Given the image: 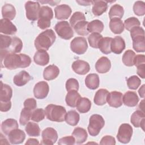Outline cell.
Here are the masks:
<instances>
[{"label": "cell", "instance_id": "cell-41", "mask_svg": "<svg viewBox=\"0 0 145 145\" xmlns=\"http://www.w3.org/2000/svg\"><path fill=\"white\" fill-rule=\"evenodd\" d=\"M22 48L23 42L22 40L17 37H12L11 44L7 52L15 53H19L21 52Z\"/></svg>", "mask_w": 145, "mask_h": 145}, {"label": "cell", "instance_id": "cell-19", "mask_svg": "<svg viewBox=\"0 0 145 145\" xmlns=\"http://www.w3.org/2000/svg\"><path fill=\"white\" fill-rule=\"evenodd\" d=\"M125 48V42L121 36H116L112 39L111 42V52L119 54L122 52Z\"/></svg>", "mask_w": 145, "mask_h": 145}, {"label": "cell", "instance_id": "cell-61", "mask_svg": "<svg viewBox=\"0 0 145 145\" xmlns=\"http://www.w3.org/2000/svg\"><path fill=\"white\" fill-rule=\"evenodd\" d=\"M144 87H145V85L143 84L142 86L139 88L138 91V93L140 97H142V98H144Z\"/></svg>", "mask_w": 145, "mask_h": 145}, {"label": "cell", "instance_id": "cell-18", "mask_svg": "<svg viewBox=\"0 0 145 145\" xmlns=\"http://www.w3.org/2000/svg\"><path fill=\"white\" fill-rule=\"evenodd\" d=\"M110 61L106 57H101L97 61L95 64V69L96 71L100 74L108 72L110 69Z\"/></svg>", "mask_w": 145, "mask_h": 145}, {"label": "cell", "instance_id": "cell-60", "mask_svg": "<svg viewBox=\"0 0 145 145\" xmlns=\"http://www.w3.org/2000/svg\"><path fill=\"white\" fill-rule=\"evenodd\" d=\"M76 2L78 3L80 5H83V6H89L91 4L93 3V1H76Z\"/></svg>", "mask_w": 145, "mask_h": 145}, {"label": "cell", "instance_id": "cell-26", "mask_svg": "<svg viewBox=\"0 0 145 145\" xmlns=\"http://www.w3.org/2000/svg\"><path fill=\"white\" fill-rule=\"evenodd\" d=\"M81 98L80 94L78 92V91L71 90L68 91L66 94L65 101L67 105L70 107H76V104Z\"/></svg>", "mask_w": 145, "mask_h": 145}, {"label": "cell", "instance_id": "cell-50", "mask_svg": "<svg viewBox=\"0 0 145 145\" xmlns=\"http://www.w3.org/2000/svg\"><path fill=\"white\" fill-rule=\"evenodd\" d=\"M133 10L138 16H142L145 14V3L143 1H137L133 6Z\"/></svg>", "mask_w": 145, "mask_h": 145}, {"label": "cell", "instance_id": "cell-23", "mask_svg": "<svg viewBox=\"0 0 145 145\" xmlns=\"http://www.w3.org/2000/svg\"><path fill=\"white\" fill-rule=\"evenodd\" d=\"M34 62L39 65L45 66L49 62V56L45 50H37L33 57Z\"/></svg>", "mask_w": 145, "mask_h": 145}, {"label": "cell", "instance_id": "cell-36", "mask_svg": "<svg viewBox=\"0 0 145 145\" xmlns=\"http://www.w3.org/2000/svg\"><path fill=\"white\" fill-rule=\"evenodd\" d=\"M104 24L99 20H93L89 22L87 27V30L91 33H101L104 29Z\"/></svg>", "mask_w": 145, "mask_h": 145}, {"label": "cell", "instance_id": "cell-24", "mask_svg": "<svg viewBox=\"0 0 145 145\" xmlns=\"http://www.w3.org/2000/svg\"><path fill=\"white\" fill-rule=\"evenodd\" d=\"M92 11L94 15L100 16L105 12L108 8V2L105 1H93Z\"/></svg>", "mask_w": 145, "mask_h": 145}, {"label": "cell", "instance_id": "cell-25", "mask_svg": "<svg viewBox=\"0 0 145 145\" xmlns=\"http://www.w3.org/2000/svg\"><path fill=\"white\" fill-rule=\"evenodd\" d=\"M19 127L17 121L15 119L8 118L1 123V130L5 135H8V134L13 130L18 129Z\"/></svg>", "mask_w": 145, "mask_h": 145}, {"label": "cell", "instance_id": "cell-54", "mask_svg": "<svg viewBox=\"0 0 145 145\" xmlns=\"http://www.w3.org/2000/svg\"><path fill=\"white\" fill-rule=\"evenodd\" d=\"M100 144L101 145H104V144L114 145L116 144L115 138L110 135H105L101 138Z\"/></svg>", "mask_w": 145, "mask_h": 145}, {"label": "cell", "instance_id": "cell-48", "mask_svg": "<svg viewBox=\"0 0 145 145\" xmlns=\"http://www.w3.org/2000/svg\"><path fill=\"white\" fill-rule=\"evenodd\" d=\"M123 24L124 27L127 31H130L133 28L139 26L140 23L138 18L135 17H130L125 20Z\"/></svg>", "mask_w": 145, "mask_h": 145}, {"label": "cell", "instance_id": "cell-38", "mask_svg": "<svg viewBox=\"0 0 145 145\" xmlns=\"http://www.w3.org/2000/svg\"><path fill=\"white\" fill-rule=\"evenodd\" d=\"M80 119L79 113L75 110H70L66 113L65 116V121L66 123L71 126H76Z\"/></svg>", "mask_w": 145, "mask_h": 145}, {"label": "cell", "instance_id": "cell-39", "mask_svg": "<svg viewBox=\"0 0 145 145\" xmlns=\"http://www.w3.org/2000/svg\"><path fill=\"white\" fill-rule=\"evenodd\" d=\"M89 22L86 20H82L78 22L74 26L73 28L77 34L81 36H86L89 32L87 30V27Z\"/></svg>", "mask_w": 145, "mask_h": 145}, {"label": "cell", "instance_id": "cell-4", "mask_svg": "<svg viewBox=\"0 0 145 145\" xmlns=\"http://www.w3.org/2000/svg\"><path fill=\"white\" fill-rule=\"evenodd\" d=\"M53 17L52 9L48 6L40 7L37 25L41 29H45L50 26V20Z\"/></svg>", "mask_w": 145, "mask_h": 145}, {"label": "cell", "instance_id": "cell-14", "mask_svg": "<svg viewBox=\"0 0 145 145\" xmlns=\"http://www.w3.org/2000/svg\"><path fill=\"white\" fill-rule=\"evenodd\" d=\"M130 121L134 127H140L144 130L145 122L144 112L141 110H137L135 111L131 116Z\"/></svg>", "mask_w": 145, "mask_h": 145}, {"label": "cell", "instance_id": "cell-27", "mask_svg": "<svg viewBox=\"0 0 145 145\" xmlns=\"http://www.w3.org/2000/svg\"><path fill=\"white\" fill-rule=\"evenodd\" d=\"M109 28L112 32L115 34H120L124 31V24L121 19L113 18L109 22Z\"/></svg>", "mask_w": 145, "mask_h": 145}, {"label": "cell", "instance_id": "cell-13", "mask_svg": "<svg viewBox=\"0 0 145 145\" xmlns=\"http://www.w3.org/2000/svg\"><path fill=\"white\" fill-rule=\"evenodd\" d=\"M71 11V8L67 5H58L54 8L55 17L59 20L67 19L70 16Z\"/></svg>", "mask_w": 145, "mask_h": 145}, {"label": "cell", "instance_id": "cell-12", "mask_svg": "<svg viewBox=\"0 0 145 145\" xmlns=\"http://www.w3.org/2000/svg\"><path fill=\"white\" fill-rule=\"evenodd\" d=\"M122 96L121 92L118 91H112L109 93L106 102L108 104L113 108H118L122 105Z\"/></svg>", "mask_w": 145, "mask_h": 145}, {"label": "cell", "instance_id": "cell-45", "mask_svg": "<svg viewBox=\"0 0 145 145\" xmlns=\"http://www.w3.org/2000/svg\"><path fill=\"white\" fill-rule=\"evenodd\" d=\"M141 84V80L136 75H133L127 79V84L129 89L135 90Z\"/></svg>", "mask_w": 145, "mask_h": 145}, {"label": "cell", "instance_id": "cell-51", "mask_svg": "<svg viewBox=\"0 0 145 145\" xmlns=\"http://www.w3.org/2000/svg\"><path fill=\"white\" fill-rule=\"evenodd\" d=\"M79 83L76 79L70 78L66 82V88L67 91L79 89Z\"/></svg>", "mask_w": 145, "mask_h": 145}, {"label": "cell", "instance_id": "cell-5", "mask_svg": "<svg viewBox=\"0 0 145 145\" xmlns=\"http://www.w3.org/2000/svg\"><path fill=\"white\" fill-rule=\"evenodd\" d=\"M104 125L105 121L101 115L97 114L92 115L89 118L88 126V131L89 135L92 137L97 136Z\"/></svg>", "mask_w": 145, "mask_h": 145}, {"label": "cell", "instance_id": "cell-30", "mask_svg": "<svg viewBox=\"0 0 145 145\" xmlns=\"http://www.w3.org/2000/svg\"><path fill=\"white\" fill-rule=\"evenodd\" d=\"M1 83V93H0V101L7 102L10 101L12 95V89L11 87L6 84Z\"/></svg>", "mask_w": 145, "mask_h": 145}, {"label": "cell", "instance_id": "cell-7", "mask_svg": "<svg viewBox=\"0 0 145 145\" xmlns=\"http://www.w3.org/2000/svg\"><path fill=\"white\" fill-rule=\"evenodd\" d=\"M133 132V130L130 125L129 123H122L118 129L117 138L122 143H128L131 140Z\"/></svg>", "mask_w": 145, "mask_h": 145}, {"label": "cell", "instance_id": "cell-22", "mask_svg": "<svg viewBox=\"0 0 145 145\" xmlns=\"http://www.w3.org/2000/svg\"><path fill=\"white\" fill-rule=\"evenodd\" d=\"M59 74V68L54 65H51L46 67L44 70L43 77L46 80H51L56 79Z\"/></svg>", "mask_w": 145, "mask_h": 145}, {"label": "cell", "instance_id": "cell-55", "mask_svg": "<svg viewBox=\"0 0 145 145\" xmlns=\"http://www.w3.org/2000/svg\"><path fill=\"white\" fill-rule=\"evenodd\" d=\"M130 31L131 38L138 35H144V30L142 27L140 26L135 27L133 28Z\"/></svg>", "mask_w": 145, "mask_h": 145}, {"label": "cell", "instance_id": "cell-15", "mask_svg": "<svg viewBox=\"0 0 145 145\" xmlns=\"http://www.w3.org/2000/svg\"><path fill=\"white\" fill-rule=\"evenodd\" d=\"M71 67L75 73L79 75H85L90 70L89 63L86 61L80 59L74 61L71 65Z\"/></svg>", "mask_w": 145, "mask_h": 145}, {"label": "cell", "instance_id": "cell-43", "mask_svg": "<svg viewBox=\"0 0 145 145\" xmlns=\"http://www.w3.org/2000/svg\"><path fill=\"white\" fill-rule=\"evenodd\" d=\"M103 37V36L99 33H92L88 37L89 45L93 48H98V44Z\"/></svg>", "mask_w": 145, "mask_h": 145}, {"label": "cell", "instance_id": "cell-47", "mask_svg": "<svg viewBox=\"0 0 145 145\" xmlns=\"http://www.w3.org/2000/svg\"><path fill=\"white\" fill-rule=\"evenodd\" d=\"M32 111L24 108L20 113V116L19 119V122L21 125L24 126L27 125V123L29 122V120L31 117V114Z\"/></svg>", "mask_w": 145, "mask_h": 145}, {"label": "cell", "instance_id": "cell-21", "mask_svg": "<svg viewBox=\"0 0 145 145\" xmlns=\"http://www.w3.org/2000/svg\"><path fill=\"white\" fill-rule=\"evenodd\" d=\"M32 76L26 71L23 70L15 75L13 79L14 84L19 87H22L26 84L31 79Z\"/></svg>", "mask_w": 145, "mask_h": 145}, {"label": "cell", "instance_id": "cell-53", "mask_svg": "<svg viewBox=\"0 0 145 145\" xmlns=\"http://www.w3.org/2000/svg\"><path fill=\"white\" fill-rule=\"evenodd\" d=\"M75 143V139L73 136H66L59 139L58 144L72 145Z\"/></svg>", "mask_w": 145, "mask_h": 145}, {"label": "cell", "instance_id": "cell-29", "mask_svg": "<svg viewBox=\"0 0 145 145\" xmlns=\"http://www.w3.org/2000/svg\"><path fill=\"white\" fill-rule=\"evenodd\" d=\"M72 135L75 138V143L82 144L85 142L87 139V133L86 130L82 127H75L72 133Z\"/></svg>", "mask_w": 145, "mask_h": 145}, {"label": "cell", "instance_id": "cell-59", "mask_svg": "<svg viewBox=\"0 0 145 145\" xmlns=\"http://www.w3.org/2000/svg\"><path fill=\"white\" fill-rule=\"evenodd\" d=\"M39 142L37 139L34 138H29L27 140L25 144H39Z\"/></svg>", "mask_w": 145, "mask_h": 145}, {"label": "cell", "instance_id": "cell-40", "mask_svg": "<svg viewBox=\"0 0 145 145\" xmlns=\"http://www.w3.org/2000/svg\"><path fill=\"white\" fill-rule=\"evenodd\" d=\"M124 14V10L122 6L118 4L113 5L109 10V16L111 19L113 18H118L121 19Z\"/></svg>", "mask_w": 145, "mask_h": 145}, {"label": "cell", "instance_id": "cell-44", "mask_svg": "<svg viewBox=\"0 0 145 145\" xmlns=\"http://www.w3.org/2000/svg\"><path fill=\"white\" fill-rule=\"evenodd\" d=\"M45 115V110L43 109H35L32 112L31 119L32 120V121L34 122H39L44 119Z\"/></svg>", "mask_w": 145, "mask_h": 145}, {"label": "cell", "instance_id": "cell-16", "mask_svg": "<svg viewBox=\"0 0 145 145\" xmlns=\"http://www.w3.org/2000/svg\"><path fill=\"white\" fill-rule=\"evenodd\" d=\"M0 32L4 34L12 35L16 33L17 28L10 20L2 19L0 21Z\"/></svg>", "mask_w": 145, "mask_h": 145}, {"label": "cell", "instance_id": "cell-20", "mask_svg": "<svg viewBox=\"0 0 145 145\" xmlns=\"http://www.w3.org/2000/svg\"><path fill=\"white\" fill-rule=\"evenodd\" d=\"M139 97L136 92L127 91L122 96V102L127 106L133 107L138 104Z\"/></svg>", "mask_w": 145, "mask_h": 145}, {"label": "cell", "instance_id": "cell-49", "mask_svg": "<svg viewBox=\"0 0 145 145\" xmlns=\"http://www.w3.org/2000/svg\"><path fill=\"white\" fill-rule=\"evenodd\" d=\"M82 20H86L84 14L82 12L76 11L72 14L70 19V24L71 27L73 28L76 23Z\"/></svg>", "mask_w": 145, "mask_h": 145}, {"label": "cell", "instance_id": "cell-9", "mask_svg": "<svg viewBox=\"0 0 145 145\" xmlns=\"http://www.w3.org/2000/svg\"><path fill=\"white\" fill-rule=\"evenodd\" d=\"M26 16L31 21H35L39 19L40 5L38 2L27 1L25 4Z\"/></svg>", "mask_w": 145, "mask_h": 145}, {"label": "cell", "instance_id": "cell-35", "mask_svg": "<svg viewBox=\"0 0 145 145\" xmlns=\"http://www.w3.org/2000/svg\"><path fill=\"white\" fill-rule=\"evenodd\" d=\"M77 110L81 113L88 112L91 107V101L86 97H81L76 104Z\"/></svg>", "mask_w": 145, "mask_h": 145}, {"label": "cell", "instance_id": "cell-11", "mask_svg": "<svg viewBox=\"0 0 145 145\" xmlns=\"http://www.w3.org/2000/svg\"><path fill=\"white\" fill-rule=\"evenodd\" d=\"M49 91V85L45 81H41L36 83L33 88L35 97L38 99H43L48 95Z\"/></svg>", "mask_w": 145, "mask_h": 145}, {"label": "cell", "instance_id": "cell-57", "mask_svg": "<svg viewBox=\"0 0 145 145\" xmlns=\"http://www.w3.org/2000/svg\"><path fill=\"white\" fill-rule=\"evenodd\" d=\"M11 107V101L7 102H1L0 101V110L1 112H7Z\"/></svg>", "mask_w": 145, "mask_h": 145}, {"label": "cell", "instance_id": "cell-3", "mask_svg": "<svg viewBox=\"0 0 145 145\" xmlns=\"http://www.w3.org/2000/svg\"><path fill=\"white\" fill-rule=\"evenodd\" d=\"M45 114L49 120L61 122L65 120L66 110L62 106L51 104L46 106Z\"/></svg>", "mask_w": 145, "mask_h": 145}, {"label": "cell", "instance_id": "cell-46", "mask_svg": "<svg viewBox=\"0 0 145 145\" xmlns=\"http://www.w3.org/2000/svg\"><path fill=\"white\" fill-rule=\"evenodd\" d=\"M0 49L1 50L7 51L10 48L12 42V37L8 36L0 35Z\"/></svg>", "mask_w": 145, "mask_h": 145}, {"label": "cell", "instance_id": "cell-17", "mask_svg": "<svg viewBox=\"0 0 145 145\" xmlns=\"http://www.w3.org/2000/svg\"><path fill=\"white\" fill-rule=\"evenodd\" d=\"M8 140L12 144H18L23 143L25 138V133L20 130L15 129L12 130L8 135Z\"/></svg>", "mask_w": 145, "mask_h": 145}, {"label": "cell", "instance_id": "cell-56", "mask_svg": "<svg viewBox=\"0 0 145 145\" xmlns=\"http://www.w3.org/2000/svg\"><path fill=\"white\" fill-rule=\"evenodd\" d=\"M145 64V56L143 54L136 55L134 61V65L138 66L140 65Z\"/></svg>", "mask_w": 145, "mask_h": 145}, {"label": "cell", "instance_id": "cell-1", "mask_svg": "<svg viewBox=\"0 0 145 145\" xmlns=\"http://www.w3.org/2000/svg\"><path fill=\"white\" fill-rule=\"evenodd\" d=\"M1 60L2 66L9 70L25 68L31 63V59L28 55L18 54L5 50H1Z\"/></svg>", "mask_w": 145, "mask_h": 145}, {"label": "cell", "instance_id": "cell-32", "mask_svg": "<svg viewBox=\"0 0 145 145\" xmlns=\"http://www.w3.org/2000/svg\"><path fill=\"white\" fill-rule=\"evenodd\" d=\"M108 94V91L104 88H101L97 91L93 99L95 104L97 105H103L105 104Z\"/></svg>", "mask_w": 145, "mask_h": 145}, {"label": "cell", "instance_id": "cell-42", "mask_svg": "<svg viewBox=\"0 0 145 145\" xmlns=\"http://www.w3.org/2000/svg\"><path fill=\"white\" fill-rule=\"evenodd\" d=\"M136 54L134 51L132 50H126L122 56V62L125 65L127 66H134V61Z\"/></svg>", "mask_w": 145, "mask_h": 145}, {"label": "cell", "instance_id": "cell-2", "mask_svg": "<svg viewBox=\"0 0 145 145\" xmlns=\"http://www.w3.org/2000/svg\"><path fill=\"white\" fill-rule=\"evenodd\" d=\"M56 39L54 32L51 29H46L40 33L35 40V46L38 50H48L53 44Z\"/></svg>", "mask_w": 145, "mask_h": 145}, {"label": "cell", "instance_id": "cell-31", "mask_svg": "<svg viewBox=\"0 0 145 145\" xmlns=\"http://www.w3.org/2000/svg\"><path fill=\"white\" fill-rule=\"evenodd\" d=\"M133 40V47L137 52H145L144 35H138L131 38Z\"/></svg>", "mask_w": 145, "mask_h": 145}, {"label": "cell", "instance_id": "cell-10", "mask_svg": "<svg viewBox=\"0 0 145 145\" xmlns=\"http://www.w3.org/2000/svg\"><path fill=\"white\" fill-rule=\"evenodd\" d=\"M58 139V134L57 131L52 127H47L42 132L41 144L52 145L54 144Z\"/></svg>", "mask_w": 145, "mask_h": 145}, {"label": "cell", "instance_id": "cell-52", "mask_svg": "<svg viewBox=\"0 0 145 145\" xmlns=\"http://www.w3.org/2000/svg\"><path fill=\"white\" fill-rule=\"evenodd\" d=\"M37 107V103L35 99L28 98L24 102V108H27L31 111L34 110Z\"/></svg>", "mask_w": 145, "mask_h": 145}, {"label": "cell", "instance_id": "cell-33", "mask_svg": "<svg viewBox=\"0 0 145 145\" xmlns=\"http://www.w3.org/2000/svg\"><path fill=\"white\" fill-rule=\"evenodd\" d=\"M2 15L3 19H7L10 20H13L16 15L15 8L11 4H5L2 8Z\"/></svg>", "mask_w": 145, "mask_h": 145}, {"label": "cell", "instance_id": "cell-8", "mask_svg": "<svg viewBox=\"0 0 145 145\" xmlns=\"http://www.w3.org/2000/svg\"><path fill=\"white\" fill-rule=\"evenodd\" d=\"M71 50L75 53L81 55L84 54L88 48L87 42L83 37H76L70 42Z\"/></svg>", "mask_w": 145, "mask_h": 145}, {"label": "cell", "instance_id": "cell-34", "mask_svg": "<svg viewBox=\"0 0 145 145\" xmlns=\"http://www.w3.org/2000/svg\"><path fill=\"white\" fill-rule=\"evenodd\" d=\"M112 39H113L112 37H103L101 39L98 44V48L103 53L105 54H108L112 52L110 45Z\"/></svg>", "mask_w": 145, "mask_h": 145}, {"label": "cell", "instance_id": "cell-58", "mask_svg": "<svg viewBox=\"0 0 145 145\" xmlns=\"http://www.w3.org/2000/svg\"><path fill=\"white\" fill-rule=\"evenodd\" d=\"M137 67V74L142 78H145V64L140 65Z\"/></svg>", "mask_w": 145, "mask_h": 145}, {"label": "cell", "instance_id": "cell-6", "mask_svg": "<svg viewBox=\"0 0 145 145\" xmlns=\"http://www.w3.org/2000/svg\"><path fill=\"white\" fill-rule=\"evenodd\" d=\"M54 29L57 35L61 38L65 40H69L72 38L74 35L72 28L67 21L58 22L56 24Z\"/></svg>", "mask_w": 145, "mask_h": 145}, {"label": "cell", "instance_id": "cell-37", "mask_svg": "<svg viewBox=\"0 0 145 145\" xmlns=\"http://www.w3.org/2000/svg\"><path fill=\"white\" fill-rule=\"evenodd\" d=\"M25 130L30 137H39L40 135L41 130L39 126L36 123L28 122L26 125Z\"/></svg>", "mask_w": 145, "mask_h": 145}, {"label": "cell", "instance_id": "cell-28", "mask_svg": "<svg viewBox=\"0 0 145 145\" xmlns=\"http://www.w3.org/2000/svg\"><path fill=\"white\" fill-rule=\"evenodd\" d=\"M100 84L99 76L97 74H89L85 78V84L91 89H97Z\"/></svg>", "mask_w": 145, "mask_h": 145}]
</instances>
